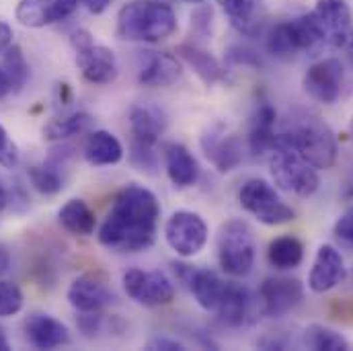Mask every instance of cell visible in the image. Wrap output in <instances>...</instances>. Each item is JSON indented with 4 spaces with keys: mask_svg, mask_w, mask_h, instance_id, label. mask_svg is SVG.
Wrapping results in <instances>:
<instances>
[{
    "mask_svg": "<svg viewBox=\"0 0 353 351\" xmlns=\"http://www.w3.org/2000/svg\"><path fill=\"white\" fill-rule=\"evenodd\" d=\"M175 10L157 0H132L117 12V37L123 41L159 43L176 31Z\"/></svg>",
    "mask_w": 353,
    "mask_h": 351,
    "instance_id": "cell-3",
    "label": "cell"
},
{
    "mask_svg": "<svg viewBox=\"0 0 353 351\" xmlns=\"http://www.w3.org/2000/svg\"><path fill=\"white\" fill-rule=\"evenodd\" d=\"M58 220L62 224L64 230H68L70 234L77 237H88L94 232L97 226V218L94 212L88 208L87 201L83 199H68L60 212H58Z\"/></svg>",
    "mask_w": 353,
    "mask_h": 351,
    "instance_id": "cell-27",
    "label": "cell"
},
{
    "mask_svg": "<svg viewBox=\"0 0 353 351\" xmlns=\"http://www.w3.org/2000/svg\"><path fill=\"white\" fill-rule=\"evenodd\" d=\"M81 0H19L17 21L25 27H48L70 17Z\"/></svg>",
    "mask_w": 353,
    "mask_h": 351,
    "instance_id": "cell-14",
    "label": "cell"
},
{
    "mask_svg": "<svg viewBox=\"0 0 353 351\" xmlns=\"http://www.w3.org/2000/svg\"><path fill=\"white\" fill-rule=\"evenodd\" d=\"M2 70L8 77V83L12 87V92H19L21 88L27 85V81H29V64H27V60L23 56V50L19 46H10L4 52Z\"/></svg>",
    "mask_w": 353,
    "mask_h": 351,
    "instance_id": "cell-32",
    "label": "cell"
},
{
    "mask_svg": "<svg viewBox=\"0 0 353 351\" xmlns=\"http://www.w3.org/2000/svg\"><path fill=\"white\" fill-rule=\"evenodd\" d=\"M123 290L125 294L142 306H165L175 298V283L173 279L161 271H142V269H128L123 273Z\"/></svg>",
    "mask_w": 353,
    "mask_h": 351,
    "instance_id": "cell-9",
    "label": "cell"
},
{
    "mask_svg": "<svg viewBox=\"0 0 353 351\" xmlns=\"http://www.w3.org/2000/svg\"><path fill=\"white\" fill-rule=\"evenodd\" d=\"M218 261L224 273L232 277H245L255 265L257 245L249 222L228 220L218 232Z\"/></svg>",
    "mask_w": 353,
    "mask_h": 351,
    "instance_id": "cell-5",
    "label": "cell"
},
{
    "mask_svg": "<svg viewBox=\"0 0 353 351\" xmlns=\"http://www.w3.org/2000/svg\"><path fill=\"white\" fill-rule=\"evenodd\" d=\"M304 345L308 348V350H314V351H347L350 350V341L341 335V333H337V331H333V329H329V327H325V325H310V327H306V331H304Z\"/></svg>",
    "mask_w": 353,
    "mask_h": 351,
    "instance_id": "cell-30",
    "label": "cell"
},
{
    "mask_svg": "<svg viewBox=\"0 0 353 351\" xmlns=\"http://www.w3.org/2000/svg\"><path fill=\"white\" fill-rule=\"evenodd\" d=\"M92 126V117L88 113H72L68 117L52 119L43 128V138L50 142H62L68 138H74L79 134H85Z\"/></svg>",
    "mask_w": 353,
    "mask_h": 351,
    "instance_id": "cell-29",
    "label": "cell"
},
{
    "mask_svg": "<svg viewBox=\"0 0 353 351\" xmlns=\"http://www.w3.org/2000/svg\"><path fill=\"white\" fill-rule=\"evenodd\" d=\"M161 218L157 195L142 185H125L99 228V243L117 253H140L154 245Z\"/></svg>",
    "mask_w": 353,
    "mask_h": 351,
    "instance_id": "cell-1",
    "label": "cell"
},
{
    "mask_svg": "<svg viewBox=\"0 0 353 351\" xmlns=\"http://www.w3.org/2000/svg\"><path fill=\"white\" fill-rule=\"evenodd\" d=\"M269 173L281 191L298 197L314 195L321 185L316 169L306 159H302L292 146L279 142L277 138L269 157Z\"/></svg>",
    "mask_w": 353,
    "mask_h": 351,
    "instance_id": "cell-4",
    "label": "cell"
},
{
    "mask_svg": "<svg viewBox=\"0 0 353 351\" xmlns=\"http://www.w3.org/2000/svg\"><path fill=\"white\" fill-rule=\"evenodd\" d=\"M191 19H193V25H195V29H197L199 33H203V35L210 33V29H212V8L201 6V8H197V10L193 12Z\"/></svg>",
    "mask_w": 353,
    "mask_h": 351,
    "instance_id": "cell-40",
    "label": "cell"
},
{
    "mask_svg": "<svg viewBox=\"0 0 353 351\" xmlns=\"http://www.w3.org/2000/svg\"><path fill=\"white\" fill-rule=\"evenodd\" d=\"M343 277H345V261L341 253L331 245H323L316 251L314 263L310 269L308 288L314 294H325L337 288L343 281Z\"/></svg>",
    "mask_w": 353,
    "mask_h": 351,
    "instance_id": "cell-16",
    "label": "cell"
},
{
    "mask_svg": "<svg viewBox=\"0 0 353 351\" xmlns=\"http://www.w3.org/2000/svg\"><path fill=\"white\" fill-rule=\"evenodd\" d=\"M167 126H169L167 113L157 105H136L130 109L132 142L157 146V142L165 134Z\"/></svg>",
    "mask_w": 353,
    "mask_h": 351,
    "instance_id": "cell-19",
    "label": "cell"
},
{
    "mask_svg": "<svg viewBox=\"0 0 353 351\" xmlns=\"http://www.w3.org/2000/svg\"><path fill=\"white\" fill-rule=\"evenodd\" d=\"M29 181L41 195H56L64 189V179L58 173L56 167L43 165V167H31Z\"/></svg>",
    "mask_w": 353,
    "mask_h": 351,
    "instance_id": "cell-33",
    "label": "cell"
},
{
    "mask_svg": "<svg viewBox=\"0 0 353 351\" xmlns=\"http://www.w3.org/2000/svg\"><path fill=\"white\" fill-rule=\"evenodd\" d=\"M70 43L77 52V66L83 79L90 85H111L117 79V58L115 54L97 43L87 29H77L70 35Z\"/></svg>",
    "mask_w": 353,
    "mask_h": 351,
    "instance_id": "cell-7",
    "label": "cell"
},
{
    "mask_svg": "<svg viewBox=\"0 0 353 351\" xmlns=\"http://www.w3.org/2000/svg\"><path fill=\"white\" fill-rule=\"evenodd\" d=\"M23 308V292L17 283L0 279V319L14 317Z\"/></svg>",
    "mask_w": 353,
    "mask_h": 351,
    "instance_id": "cell-34",
    "label": "cell"
},
{
    "mask_svg": "<svg viewBox=\"0 0 353 351\" xmlns=\"http://www.w3.org/2000/svg\"><path fill=\"white\" fill-rule=\"evenodd\" d=\"M8 267H10V253L4 245H0V273L8 271Z\"/></svg>",
    "mask_w": 353,
    "mask_h": 351,
    "instance_id": "cell-44",
    "label": "cell"
},
{
    "mask_svg": "<svg viewBox=\"0 0 353 351\" xmlns=\"http://www.w3.org/2000/svg\"><path fill=\"white\" fill-rule=\"evenodd\" d=\"M267 52L275 58H290L294 56L298 50V41H296V35H294V27H292V21H285V23H279L275 25L271 31H269V37H267Z\"/></svg>",
    "mask_w": 353,
    "mask_h": 351,
    "instance_id": "cell-31",
    "label": "cell"
},
{
    "mask_svg": "<svg viewBox=\"0 0 353 351\" xmlns=\"http://www.w3.org/2000/svg\"><path fill=\"white\" fill-rule=\"evenodd\" d=\"M275 123H277V111L271 103H261L251 119L249 128V150L253 157H263L265 152H271L275 144Z\"/></svg>",
    "mask_w": 353,
    "mask_h": 351,
    "instance_id": "cell-22",
    "label": "cell"
},
{
    "mask_svg": "<svg viewBox=\"0 0 353 351\" xmlns=\"http://www.w3.org/2000/svg\"><path fill=\"white\" fill-rule=\"evenodd\" d=\"M331 48H347L353 37V17L347 0H316L312 10Z\"/></svg>",
    "mask_w": 353,
    "mask_h": 351,
    "instance_id": "cell-12",
    "label": "cell"
},
{
    "mask_svg": "<svg viewBox=\"0 0 353 351\" xmlns=\"http://www.w3.org/2000/svg\"><path fill=\"white\" fill-rule=\"evenodd\" d=\"M85 159L92 167H111L123 159V146L111 132L97 130L87 138Z\"/></svg>",
    "mask_w": 353,
    "mask_h": 351,
    "instance_id": "cell-25",
    "label": "cell"
},
{
    "mask_svg": "<svg viewBox=\"0 0 353 351\" xmlns=\"http://www.w3.org/2000/svg\"><path fill=\"white\" fill-rule=\"evenodd\" d=\"M304 259V245L296 237H277L269 243L267 261L275 269H296Z\"/></svg>",
    "mask_w": 353,
    "mask_h": 351,
    "instance_id": "cell-28",
    "label": "cell"
},
{
    "mask_svg": "<svg viewBox=\"0 0 353 351\" xmlns=\"http://www.w3.org/2000/svg\"><path fill=\"white\" fill-rule=\"evenodd\" d=\"M230 25L245 37H259L267 21L263 0H218Z\"/></svg>",
    "mask_w": 353,
    "mask_h": 351,
    "instance_id": "cell-17",
    "label": "cell"
},
{
    "mask_svg": "<svg viewBox=\"0 0 353 351\" xmlns=\"http://www.w3.org/2000/svg\"><path fill=\"white\" fill-rule=\"evenodd\" d=\"M345 50L350 52V56H352V60H353V37H352V41H350V46H347Z\"/></svg>",
    "mask_w": 353,
    "mask_h": 351,
    "instance_id": "cell-48",
    "label": "cell"
},
{
    "mask_svg": "<svg viewBox=\"0 0 353 351\" xmlns=\"http://www.w3.org/2000/svg\"><path fill=\"white\" fill-rule=\"evenodd\" d=\"M6 203H8V193H6V189L0 185V212L6 208Z\"/></svg>",
    "mask_w": 353,
    "mask_h": 351,
    "instance_id": "cell-46",
    "label": "cell"
},
{
    "mask_svg": "<svg viewBox=\"0 0 353 351\" xmlns=\"http://www.w3.org/2000/svg\"><path fill=\"white\" fill-rule=\"evenodd\" d=\"M304 298V285L296 277H267L259 288L261 312L269 319L290 314Z\"/></svg>",
    "mask_w": 353,
    "mask_h": 351,
    "instance_id": "cell-10",
    "label": "cell"
},
{
    "mask_svg": "<svg viewBox=\"0 0 353 351\" xmlns=\"http://www.w3.org/2000/svg\"><path fill=\"white\" fill-rule=\"evenodd\" d=\"M333 234H335V239H337V243H339L341 247L352 249L353 251V208L345 210V212L337 218V222H335V226H333Z\"/></svg>",
    "mask_w": 353,
    "mask_h": 351,
    "instance_id": "cell-36",
    "label": "cell"
},
{
    "mask_svg": "<svg viewBox=\"0 0 353 351\" xmlns=\"http://www.w3.org/2000/svg\"><path fill=\"white\" fill-rule=\"evenodd\" d=\"M277 140L292 146L314 169H331L337 161V138L319 115H292L277 134Z\"/></svg>",
    "mask_w": 353,
    "mask_h": 351,
    "instance_id": "cell-2",
    "label": "cell"
},
{
    "mask_svg": "<svg viewBox=\"0 0 353 351\" xmlns=\"http://www.w3.org/2000/svg\"><path fill=\"white\" fill-rule=\"evenodd\" d=\"M163 154H165L167 175L173 181L175 187L187 189V187L197 183V179H199V165H197L195 157L183 144H176V142L165 144Z\"/></svg>",
    "mask_w": 353,
    "mask_h": 351,
    "instance_id": "cell-21",
    "label": "cell"
},
{
    "mask_svg": "<svg viewBox=\"0 0 353 351\" xmlns=\"http://www.w3.org/2000/svg\"><path fill=\"white\" fill-rule=\"evenodd\" d=\"M201 150L220 173H230L243 163V144L239 136L222 123L212 126L201 136Z\"/></svg>",
    "mask_w": 353,
    "mask_h": 351,
    "instance_id": "cell-11",
    "label": "cell"
},
{
    "mask_svg": "<svg viewBox=\"0 0 353 351\" xmlns=\"http://www.w3.org/2000/svg\"><path fill=\"white\" fill-rule=\"evenodd\" d=\"M226 60H228V62H232V64H236V66H261L259 56H257L253 50H249V48H241V46L230 48V52L226 54Z\"/></svg>",
    "mask_w": 353,
    "mask_h": 351,
    "instance_id": "cell-38",
    "label": "cell"
},
{
    "mask_svg": "<svg viewBox=\"0 0 353 351\" xmlns=\"http://www.w3.org/2000/svg\"><path fill=\"white\" fill-rule=\"evenodd\" d=\"M165 239L179 257L191 259L199 255L208 243V224L199 214L179 210L165 224Z\"/></svg>",
    "mask_w": 353,
    "mask_h": 351,
    "instance_id": "cell-8",
    "label": "cell"
},
{
    "mask_svg": "<svg viewBox=\"0 0 353 351\" xmlns=\"http://www.w3.org/2000/svg\"><path fill=\"white\" fill-rule=\"evenodd\" d=\"M8 92H12V87H10V83H8V77H6V72L0 68V99H4Z\"/></svg>",
    "mask_w": 353,
    "mask_h": 351,
    "instance_id": "cell-45",
    "label": "cell"
},
{
    "mask_svg": "<svg viewBox=\"0 0 353 351\" xmlns=\"http://www.w3.org/2000/svg\"><path fill=\"white\" fill-rule=\"evenodd\" d=\"M85 6H87L88 12H92V14H101V12H105L109 6H111V2L113 0H81Z\"/></svg>",
    "mask_w": 353,
    "mask_h": 351,
    "instance_id": "cell-43",
    "label": "cell"
},
{
    "mask_svg": "<svg viewBox=\"0 0 353 351\" xmlns=\"http://www.w3.org/2000/svg\"><path fill=\"white\" fill-rule=\"evenodd\" d=\"M304 90L319 103L333 105L343 90V66L337 58L314 62L304 74Z\"/></svg>",
    "mask_w": 353,
    "mask_h": 351,
    "instance_id": "cell-13",
    "label": "cell"
},
{
    "mask_svg": "<svg viewBox=\"0 0 353 351\" xmlns=\"http://www.w3.org/2000/svg\"><path fill=\"white\" fill-rule=\"evenodd\" d=\"M12 46V29L8 23L0 21V54H4Z\"/></svg>",
    "mask_w": 353,
    "mask_h": 351,
    "instance_id": "cell-42",
    "label": "cell"
},
{
    "mask_svg": "<svg viewBox=\"0 0 353 351\" xmlns=\"http://www.w3.org/2000/svg\"><path fill=\"white\" fill-rule=\"evenodd\" d=\"M241 205L265 226H281L294 220V210L277 195L275 187L265 179H249L239 191Z\"/></svg>",
    "mask_w": 353,
    "mask_h": 351,
    "instance_id": "cell-6",
    "label": "cell"
},
{
    "mask_svg": "<svg viewBox=\"0 0 353 351\" xmlns=\"http://www.w3.org/2000/svg\"><path fill=\"white\" fill-rule=\"evenodd\" d=\"M130 159H132V165L138 169V171H144V173H157L159 169V157L154 152V146H146V144H138V142H132V152H130Z\"/></svg>",
    "mask_w": 353,
    "mask_h": 351,
    "instance_id": "cell-35",
    "label": "cell"
},
{
    "mask_svg": "<svg viewBox=\"0 0 353 351\" xmlns=\"http://www.w3.org/2000/svg\"><path fill=\"white\" fill-rule=\"evenodd\" d=\"M176 54L195 70V74L205 83V85H214L226 79V70L220 66V62L210 56L205 50L191 46V43H181L176 48Z\"/></svg>",
    "mask_w": 353,
    "mask_h": 351,
    "instance_id": "cell-26",
    "label": "cell"
},
{
    "mask_svg": "<svg viewBox=\"0 0 353 351\" xmlns=\"http://www.w3.org/2000/svg\"><path fill=\"white\" fill-rule=\"evenodd\" d=\"M187 2H193V4H197V2H203V0H187Z\"/></svg>",
    "mask_w": 353,
    "mask_h": 351,
    "instance_id": "cell-49",
    "label": "cell"
},
{
    "mask_svg": "<svg viewBox=\"0 0 353 351\" xmlns=\"http://www.w3.org/2000/svg\"><path fill=\"white\" fill-rule=\"evenodd\" d=\"M352 138H353V119H352Z\"/></svg>",
    "mask_w": 353,
    "mask_h": 351,
    "instance_id": "cell-50",
    "label": "cell"
},
{
    "mask_svg": "<svg viewBox=\"0 0 353 351\" xmlns=\"http://www.w3.org/2000/svg\"><path fill=\"white\" fill-rule=\"evenodd\" d=\"M115 300L113 292L99 275H81L68 288V302L77 312H101Z\"/></svg>",
    "mask_w": 353,
    "mask_h": 351,
    "instance_id": "cell-15",
    "label": "cell"
},
{
    "mask_svg": "<svg viewBox=\"0 0 353 351\" xmlns=\"http://www.w3.org/2000/svg\"><path fill=\"white\" fill-rule=\"evenodd\" d=\"M183 68L176 56L167 52H150L144 66L140 68L138 81L144 87H171L181 79Z\"/></svg>",
    "mask_w": 353,
    "mask_h": 351,
    "instance_id": "cell-20",
    "label": "cell"
},
{
    "mask_svg": "<svg viewBox=\"0 0 353 351\" xmlns=\"http://www.w3.org/2000/svg\"><path fill=\"white\" fill-rule=\"evenodd\" d=\"M187 288L191 290L193 298L197 300V304L208 310V312H216L218 304L222 300L224 288L226 283L222 281V277L212 271V269H195Z\"/></svg>",
    "mask_w": 353,
    "mask_h": 351,
    "instance_id": "cell-24",
    "label": "cell"
},
{
    "mask_svg": "<svg viewBox=\"0 0 353 351\" xmlns=\"http://www.w3.org/2000/svg\"><path fill=\"white\" fill-rule=\"evenodd\" d=\"M79 327H81V331H83L87 337L97 335L99 329H101V314H99V312H81V317H79Z\"/></svg>",
    "mask_w": 353,
    "mask_h": 351,
    "instance_id": "cell-39",
    "label": "cell"
},
{
    "mask_svg": "<svg viewBox=\"0 0 353 351\" xmlns=\"http://www.w3.org/2000/svg\"><path fill=\"white\" fill-rule=\"evenodd\" d=\"M251 310V298L249 292L239 283H226L222 300L218 304V319L228 329H239L247 323Z\"/></svg>",
    "mask_w": 353,
    "mask_h": 351,
    "instance_id": "cell-23",
    "label": "cell"
},
{
    "mask_svg": "<svg viewBox=\"0 0 353 351\" xmlns=\"http://www.w3.org/2000/svg\"><path fill=\"white\" fill-rule=\"evenodd\" d=\"M148 350H165V351H183L185 345L176 339H169V337H157L148 343Z\"/></svg>",
    "mask_w": 353,
    "mask_h": 351,
    "instance_id": "cell-41",
    "label": "cell"
},
{
    "mask_svg": "<svg viewBox=\"0 0 353 351\" xmlns=\"http://www.w3.org/2000/svg\"><path fill=\"white\" fill-rule=\"evenodd\" d=\"M25 333L29 343L37 350H56L70 343L68 327L43 312L29 314V319L25 321Z\"/></svg>",
    "mask_w": 353,
    "mask_h": 351,
    "instance_id": "cell-18",
    "label": "cell"
},
{
    "mask_svg": "<svg viewBox=\"0 0 353 351\" xmlns=\"http://www.w3.org/2000/svg\"><path fill=\"white\" fill-rule=\"evenodd\" d=\"M17 163H19L17 144L8 138L4 126L0 123V165L6 169H12V167H17Z\"/></svg>",
    "mask_w": 353,
    "mask_h": 351,
    "instance_id": "cell-37",
    "label": "cell"
},
{
    "mask_svg": "<svg viewBox=\"0 0 353 351\" xmlns=\"http://www.w3.org/2000/svg\"><path fill=\"white\" fill-rule=\"evenodd\" d=\"M8 350H10V345H8V339H6L4 331L0 329V351H8Z\"/></svg>",
    "mask_w": 353,
    "mask_h": 351,
    "instance_id": "cell-47",
    "label": "cell"
}]
</instances>
